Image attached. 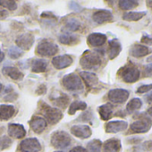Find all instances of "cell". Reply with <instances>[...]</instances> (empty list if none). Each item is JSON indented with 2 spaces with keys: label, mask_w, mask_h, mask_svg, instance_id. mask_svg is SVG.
I'll return each mask as SVG.
<instances>
[{
  "label": "cell",
  "mask_w": 152,
  "mask_h": 152,
  "mask_svg": "<svg viewBox=\"0 0 152 152\" xmlns=\"http://www.w3.org/2000/svg\"><path fill=\"white\" fill-rule=\"evenodd\" d=\"M102 64L99 54L86 51L80 59V64L83 69L87 70H98Z\"/></svg>",
  "instance_id": "obj_1"
},
{
  "label": "cell",
  "mask_w": 152,
  "mask_h": 152,
  "mask_svg": "<svg viewBox=\"0 0 152 152\" xmlns=\"http://www.w3.org/2000/svg\"><path fill=\"white\" fill-rule=\"evenodd\" d=\"M62 85L65 90L70 91L83 90V83L81 77L75 73H69L64 75L62 79Z\"/></svg>",
  "instance_id": "obj_2"
},
{
  "label": "cell",
  "mask_w": 152,
  "mask_h": 152,
  "mask_svg": "<svg viewBox=\"0 0 152 152\" xmlns=\"http://www.w3.org/2000/svg\"><path fill=\"white\" fill-rule=\"evenodd\" d=\"M71 136L64 131L55 132L50 139L51 145L56 148H66L71 144Z\"/></svg>",
  "instance_id": "obj_3"
},
{
  "label": "cell",
  "mask_w": 152,
  "mask_h": 152,
  "mask_svg": "<svg viewBox=\"0 0 152 152\" xmlns=\"http://www.w3.org/2000/svg\"><path fill=\"white\" fill-rule=\"evenodd\" d=\"M40 111L43 114L44 117L51 124L58 123L63 117V114L58 108L52 107L46 103H42V105L40 106Z\"/></svg>",
  "instance_id": "obj_4"
},
{
  "label": "cell",
  "mask_w": 152,
  "mask_h": 152,
  "mask_svg": "<svg viewBox=\"0 0 152 152\" xmlns=\"http://www.w3.org/2000/svg\"><path fill=\"white\" fill-rule=\"evenodd\" d=\"M58 52V46L48 39H42L37 46L36 53L41 56H51Z\"/></svg>",
  "instance_id": "obj_5"
},
{
  "label": "cell",
  "mask_w": 152,
  "mask_h": 152,
  "mask_svg": "<svg viewBox=\"0 0 152 152\" xmlns=\"http://www.w3.org/2000/svg\"><path fill=\"white\" fill-rule=\"evenodd\" d=\"M120 75L124 82L127 83H133L140 78V70L135 66H127L125 68H122Z\"/></svg>",
  "instance_id": "obj_6"
},
{
  "label": "cell",
  "mask_w": 152,
  "mask_h": 152,
  "mask_svg": "<svg viewBox=\"0 0 152 152\" xmlns=\"http://www.w3.org/2000/svg\"><path fill=\"white\" fill-rule=\"evenodd\" d=\"M130 96V92L124 89H113L108 92V99L113 103H124Z\"/></svg>",
  "instance_id": "obj_7"
},
{
  "label": "cell",
  "mask_w": 152,
  "mask_h": 152,
  "mask_svg": "<svg viewBox=\"0 0 152 152\" xmlns=\"http://www.w3.org/2000/svg\"><path fill=\"white\" fill-rule=\"evenodd\" d=\"M20 149L22 152H39L41 149V145L38 139L28 138L21 142Z\"/></svg>",
  "instance_id": "obj_8"
},
{
  "label": "cell",
  "mask_w": 152,
  "mask_h": 152,
  "mask_svg": "<svg viewBox=\"0 0 152 152\" xmlns=\"http://www.w3.org/2000/svg\"><path fill=\"white\" fill-rule=\"evenodd\" d=\"M151 126H152V122L148 118H143L136 122H133L131 124L130 129L134 133H144L148 132Z\"/></svg>",
  "instance_id": "obj_9"
},
{
  "label": "cell",
  "mask_w": 152,
  "mask_h": 152,
  "mask_svg": "<svg viewBox=\"0 0 152 152\" xmlns=\"http://www.w3.org/2000/svg\"><path fill=\"white\" fill-rule=\"evenodd\" d=\"M34 40H35V38H34L33 34L24 33V34L20 35L16 39L15 42H16L17 47L23 51V50L31 49V48L32 47V45L34 43Z\"/></svg>",
  "instance_id": "obj_10"
},
{
  "label": "cell",
  "mask_w": 152,
  "mask_h": 152,
  "mask_svg": "<svg viewBox=\"0 0 152 152\" xmlns=\"http://www.w3.org/2000/svg\"><path fill=\"white\" fill-rule=\"evenodd\" d=\"M73 62L72 57L70 55H62V56H56L53 57L52 59V64L55 68L58 70H62L64 68L69 67Z\"/></svg>",
  "instance_id": "obj_11"
},
{
  "label": "cell",
  "mask_w": 152,
  "mask_h": 152,
  "mask_svg": "<svg viewBox=\"0 0 152 152\" xmlns=\"http://www.w3.org/2000/svg\"><path fill=\"white\" fill-rule=\"evenodd\" d=\"M71 133H72V135L80 139H87L91 136L92 132L89 125L79 124V125H73L71 128Z\"/></svg>",
  "instance_id": "obj_12"
},
{
  "label": "cell",
  "mask_w": 152,
  "mask_h": 152,
  "mask_svg": "<svg viewBox=\"0 0 152 152\" xmlns=\"http://www.w3.org/2000/svg\"><path fill=\"white\" fill-rule=\"evenodd\" d=\"M128 123L124 120L111 121L106 124V132L107 133H116L119 132H124L127 129Z\"/></svg>",
  "instance_id": "obj_13"
},
{
  "label": "cell",
  "mask_w": 152,
  "mask_h": 152,
  "mask_svg": "<svg viewBox=\"0 0 152 152\" xmlns=\"http://www.w3.org/2000/svg\"><path fill=\"white\" fill-rule=\"evenodd\" d=\"M29 124L34 132L41 133L47 126V121L45 120V118H43L41 116L34 115L31 117V121L29 122Z\"/></svg>",
  "instance_id": "obj_14"
},
{
  "label": "cell",
  "mask_w": 152,
  "mask_h": 152,
  "mask_svg": "<svg viewBox=\"0 0 152 152\" xmlns=\"http://www.w3.org/2000/svg\"><path fill=\"white\" fill-rule=\"evenodd\" d=\"M112 19H113V14L111 13V11L106 9L98 10L92 15V20L98 24H102L104 23L111 21Z\"/></svg>",
  "instance_id": "obj_15"
},
{
  "label": "cell",
  "mask_w": 152,
  "mask_h": 152,
  "mask_svg": "<svg viewBox=\"0 0 152 152\" xmlns=\"http://www.w3.org/2000/svg\"><path fill=\"white\" fill-rule=\"evenodd\" d=\"M8 134L12 138L23 139L26 135V131L23 125L19 124H10L8 125Z\"/></svg>",
  "instance_id": "obj_16"
},
{
  "label": "cell",
  "mask_w": 152,
  "mask_h": 152,
  "mask_svg": "<svg viewBox=\"0 0 152 152\" xmlns=\"http://www.w3.org/2000/svg\"><path fill=\"white\" fill-rule=\"evenodd\" d=\"M2 73L15 81H21L24 77L23 73L15 66H5L2 70Z\"/></svg>",
  "instance_id": "obj_17"
},
{
  "label": "cell",
  "mask_w": 152,
  "mask_h": 152,
  "mask_svg": "<svg viewBox=\"0 0 152 152\" xmlns=\"http://www.w3.org/2000/svg\"><path fill=\"white\" fill-rule=\"evenodd\" d=\"M87 40L91 47H101L107 41V36L103 33L93 32L88 36Z\"/></svg>",
  "instance_id": "obj_18"
},
{
  "label": "cell",
  "mask_w": 152,
  "mask_h": 152,
  "mask_svg": "<svg viewBox=\"0 0 152 152\" xmlns=\"http://www.w3.org/2000/svg\"><path fill=\"white\" fill-rule=\"evenodd\" d=\"M80 77L84 81V83H86L87 87L91 88L96 86L99 83V79H98V76L91 72H80Z\"/></svg>",
  "instance_id": "obj_19"
},
{
  "label": "cell",
  "mask_w": 152,
  "mask_h": 152,
  "mask_svg": "<svg viewBox=\"0 0 152 152\" xmlns=\"http://www.w3.org/2000/svg\"><path fill=\"white\" fill-rule=\"evenodd\" d=\"M57 94L58 95L50 96V100H52V102L56 106H57V107H59L61 108H65L67 107V105L69 104V101H70L69 97L66 94H64V93H63L61 91H58Z\"/></svg>",
  "instance_id": "obj_20"
},
{
  "label": "cell",
  "mask_w": 152,
  "mask_h": 152,
  "mask_svg": "<svg viewBox=\"0 0 152 152\" xmlns=\"http://www.w3.org/2000/svg\"><path fill=\"white\" fill-rule=\"evenodd\" d=\"M109 49H108V56L110 59H115L120 52L122 51V45L117 39H113L108 41Z\"/></svg>",
  "instance_id": "obj_21"
},
{
  "label": "cell",
  "mask_w": 152,
  "mask_h": 152,
  "mask_svg": "<svg viewBox=\"0 0 152 152\" xmlns=\"http://www.w3.org/2000/svg\"><path fill=\"white\" fill-rule=\"evenodd\" d=\"M59 42L64 45H69V46H74L77 45L80 42V39L78 36H76L72 33H62L58 37Z\"/></svg>",
  "instance_id": "obj_22"
},
{
  "label": "cell",
  "mask_w": 152,
  "mask_h": 152,
  "mask_svg": "<svg viewBox=\"0 0 152 152\" xmlns=\"http://www.w3.org/2000/svg\"><path fill=\"white\" fill-rule=\"evenodd\" d=\"M149 53V49L148 47L140 44H135L133 45L130 49V55L136 58H140L145 56H147Z\"/></svg>",
  "instance_id": "obj_23"
},
{
  "label": "cell",
  "mask_w": 152,
  "mask_h": 152,
  "mask_svg": "<svg viewBox=\"0 0 152 152\" xmlns=\"http://www.w3.org/2000/svg\"><path fill=\"white\" fill-rule=\"evenodd\" d=\"M81 28V23L75 18H70L66 20L64 27L63 31H65L64 33H72L79 31Z\"/></svg>",
  "instance_id": "obj_24"
},
{
  "label": "cell",
  "mask_w": 152,
  "mask_h": 152,
  "mask_svg": "<svg viewBox=\"0 0 152 152\" xmlns=\"http://www.w3.org/2000/svg\"><path fill=\"white\" fill-rule=\"evenodd\" d=\"M121 149V141L118 139H109L103 146V152H119Z\"/></svg>",
  "instance_id": "obj_25"
},
{
  "label": "cell",
  "mask_w": 152,
  "mask_h": 152,
  "mask_svg": "<svg viewBox=\"0 0 152 152\" xmlns=\"http://www.w3.org/2000/svg\"><path fill=\"white\" fill-rule=\"evenodd\" d=\"M15 113V108L12 105H0V120H9Z\"/></svg>",
  "instance_id": "obj_26"
},
{
  "label": "cell",
  "mask_w": 152,
  "mask_h": 152,
  "mask_svg": "<svg viewBox=\"0 0 152 152\" xmlns=\"http://www.w3.org/2000/svg\"><path fill=\"white\" fill-rule=\"evenodd\" d=\"M99 113L102 120L107 121L110 119L113 114V106L109 103L104 104L99 107Z\"/></svg>",
  "instance_id": "obj_27"
},
{
  "label": "cell",
  "mask_w": 152,
  "mask_h": 152,
  "mask_svg": "<svg viewBox=\"0 0 152 152\" xmlns=\"http://www.w3.org/2000/svg\"><path fill=\"white\" fill-rule=\"evenodd\" d=\"M48 67V61L45 59H35L31 64V71L36 73L44 72Z\"/></svg>",
  "instance_id": "obj_28"
},
{
  "label": "cell",
  "mask_w": 152,
  "mask_h": 152,
  "mask_svg": "<svg viewBox=\"0 0 152 152\" xmlns=\"http://www.w3.org/2000/svg\"><path fill=\"white\" fill-rule=\"evenodd\" d=\"M146 12H126L123 15V19L124 21L129 22H136L142 19L146 15Z\"/></svg>",
  "instance_id": "obj_29"
},
{
  "label": "cell",
  "mask_w": 152,
  "mask_h": 152,
  "mask_svg": "<svg viewBox=\"0 0 152 152\" xmlns=\"http://www.w3.org/2000/svg\"><path fill=\"white\" fill-rule=\"evenodd\" d=\"M87 108V104L83 101L75 100L73 101L69 107V115H74L78 110H85Z\"/></svg>",
  "instance_id": "obj_30"
},
{
  "label": "cell",
  "mask_w": 152,
  "mask_h": 152,
  "mask_svg": "<svg viewBox=\"0 0 152 152\" xmlns=\"http://www.w3.org/2000/svg\"><path fill=\"white\" fill-rule=\"evenodd\" d=\"M142 107V101L140 100V99H138V98H135V99H131L127 106H126V110L129 112V113H132L138 109H140V107Z\"/></svg>",
  "instance_id": "obj_31"
},
{
  "label": "cell",
  "mask_w": 152,
  "mask_h": 152,
  "mask_svg": "<svg viewBox=\"0 0 152 152\" xmlns=\"http://www.w3.org/2000/svg\"><path fill=\"white\" fill-rule=\"evenodd\" d=\"M139 2L135 0H121L118 2V6L122 10L127 11L130 9H133L136 7H138Z\"/></svg>",
  "instance_id": "obj_32"
},
{
  "label": "cell",
  "mask_w": 152,
  "mask_h": 152,
  "mask_svg": "<svg viewBox=\"0 0 152 152\" xmlns=\"http://www.w3.org/2000/svg\"><path fill=\"white\" fill-rule=\"evenodd\" d=\"M102 142L99 140H92L87 144V151L88 152H100Z\"/></svg>",
  "instance_id": "obj_33"
},
{
  "label": "cell",
  "mask_w": 152,
  "mask_h": 152,
  "mask_svg": "<svg viewBox=\"0 0 152 152\" xmlns=\"http://www.w3.org/2000/svg\"><path fill=\"white\" fill-rule=\"evenodd\" d=\"M23 55V51L21 48H19L18 47L12 46L8 49V56L12 59H18Z\"/></svg>",
  "instance_id": "obj_34"
},
{
  "label": "cell",
  "mask_w": 152,
  "mask_h": 152,
  "mask_svg": "<svg viewBox=\"0 0 152 152\" xmlns=\"http://www.w3.org/2000/svg\"><path fill=\"white\" fill-rule=\"evenodd\" d=\"M0 5L10 11H15L17 9V3L13 0H0Z\"/></svg>",
  "instance_id": "obj_35"
},
{
  "label": "cell",
  "mask_w": 152,
  "mask_h": 152,
  "mask_svg": "<svg viewBox=\"0 0 152 152\" xmlns=\"http://www.w3.org/2000/svg\"><path fill=\"white\" fill-rule=\"evenodd\" d=\"M13 143V140L8 136H2L0 138V149L3 150L9 148Z\"/></svg>",
  "instance_id": "obj_36"
},
{
  "label": "cell",
  "mask_w": 152,
  "mask_h": 152,
  "mask_svg": "<svg viewBox=\"0 0 152 152\" xmlns=\"http://www.w3.org/2000/svg\"><path fill=\"white\" fill-rule=\"evenodd\" d=\"M150 91H152V84H144V85L140 86L137 89V91L136 92L138 94H143V93L148 92Z\"/></svg>",
  "instance_id": "obj_37"
},
{
  "label": "cell",
  "mask_w": 152,
  "mask_h": 152,
  "mask_svg": "<svg viewBox=\"0 0 152 152\" xmlns=\"http://www.w3.org/2000/svg\"><path fill=\"white\" fill-rule=\"evenodd\" d=\"M145 77H152V64H148L144 66L143 69Z\"/></svg>",
  "instance_id": "obj_38"
},
{
  "label": "cell",
  "mask_w": 152,
  "mask_h": 152,
  "mask_svg": "<svg viewBox=\"0 0 152 152\" xmlns=\"http://www.w3.org/2000/svg\"><path fill=\"white\" fill-rule=\"evenodd\" d=\"M91 118V114L90 112H84L81 116H79L78 120L79 121H83V122H87Z\"/></svg>",
  "instance_id": "obj_39"
},
{
  "label": "cell",
  "mask_w": 152,
  "mask_h": 152,
  "mask_svg": "<svg viewBox=\"0 0 152 152\" xmlns=\"http://www.w3.org/2000/svg\"><path fill=\"white\" fill-rule=\"evenodd\" d=\"M47 92V86L44 84H41L38 87V89L36 90V94L37 95H43Z\"/></svg>",
  "instance_id": "obj_40"
},
{
  "label": "cell",
  "mask_w": 152,
  "mask_h": 152,
  "mask_svg": "<svg viewBox=\"0 0 152 152\" xmlns=\"http://www.w3.org/2000/svg\"><path fill=\"white\" fill-rule=\"evenodd\" d=\"M41 18H43V19H56V17L52 14V13H50V12H44V13H42L41 14Z\"/></svg>",
  "instance_id": "obj_41"
},
{
  "label": "cell",
  "mask_w": 152,
  "mask_h": 152,
  "mask_svg": "<svg viewBox=\"0 0 152 152\" xmlns=\"http://www.w3.org/2000/svg\"><path fill=\"white\" fill-rule=\"evenodd\" d=\"M17 94H15V93H14V92H11V93H9L8 95H7L5 98H4V99L6 100V101H14V100H15L17 98Z\"/></svg>",
  "instance_id": "obj_42"
},
{
  "label": "cell",
  "mask_w": 152,
  "mask_h": 152,
  "mask_svg": "<svg viewBox=\"0 0 152 152\" xmlns=\"http://www.w3.org/2000/svg\"><path fill=\"white\" fill-rule=\"evenodd\" d=\"M70 8H71L72 10H73V11H76V12H79V11H81V9H82L81 6L78 5L77 3H75V2H72V3L70 4Z\"/></svg>",
  "instance_id": "obj_43"
},
{
  "label": "cell",
  "mask_w": 152,
  "mask_h": 152,
  "mask_svg": "<svg viewBox=\"0 0 152 152\" xmlns=\"http://www.w3.org/2000/svg\"><path fill=\"white\" fill-rule=\"evenodd\" d=\"M70 152H88L86 148H84L83 147H81V146H77V147H74L72 148Z\"/></svg>",
  "instance_id": "obj_44"
},
{
  "label": "cell",
  "mask_w": 152,
  "mask_h": 152,
  "mask_svg": "<svg viewBox=\"0 0 152 152\" xmlns=\"http://www.w3.org/2000/svg\"><path fill=\"white\" fill-rule=\"evenodd\" d=\"M141 42L142 43H145V44H148V45H151L152 46V38L148 37V36H143L142 39H141Z\"/></svg>",
  "instance_id": "obj_45"
},
{
  "label": "cell",
  "mask_w": 152,
  "mask_h": 152,
  "mask_svg": "<svg viewBox=\"0 0 152 152\" xmlns=\"http://www.w3.org/2000/svg\"><path fill=\"white\" fill-rule=\"evenodd\" d=\"M142 147H143V148L145 150H150V149H152V140H148V141L144 142L143 145H142Z\"/></svg>",
  "instance_id": "obj_46"
},
{
  "label": "cell",
  "mask_w": 152,
  "mask_h": 152,
  "mask_svg": "<svg viewBox=\"0 0 152 152\" xmlns=\"http://www.w3.org/2000/svg\"><path fill=\"white\" fill-rule=\"evenodd\" d=\"M8 16V12L6 10H2L0 11V20H4Z\"/></svg>",
  "instance_id": "obj_47"
},
{
  "label": "cell",
  "mask_w": 152,
  "mask_h": 152,
  "mask_svg": "<svg viewBox=\"0 0 152 152\" xmlns=\"http://www.w3.org/2000/svg\"><path fill=\"white\" fill-rule=\"evenodd\" d=\"M145 98H146V101H147L148 103H152V92L149 93L148 95H147Z\"/></svg>",
  "instance_id": "obj_48"
},
{
  "label": "cell",
  "mask_w": 152,
  "mask_h": 152,
  "mask_svg": "<svg viewBox=\"0 0 152 152\" xmlns=\"http://www.w3.org/2000/svg\"><path fill=\"white\" fill-rule=\"evenodd\" d=\"M5 58V54L1 51V48H0V62H2Z\"/></svg>",
  "instance_id": "obj_49"
},
{
  "label": "cell",
  "mask_w": 152,
  "mask_h": 152,
  "mask_svg": "<svg viewBox=\"0 0 152 152\" xmlns=\"http://www.w3.org/2000/svg\"><path fill=\"white\" fill-rule=\"evenodd\" d=\"M147 114L148 115H150L151 117H152V107H149L148 110H147Z\"/></svg>",
  "instance_id": "obj_50"
},
{
  "label": "cell",
  "mask_w": 152,
  "mask_h": 152,
  "mask_svg": "<svg viewBox=\"0 0 152 152\" xmlns=\"http://www.w3.org/2000/svg\"><path fill=\"white\" fill-rule=\"evenodd\" d=\"M146 3H147V6H148V7H152V0H148V1H147Z\"/></svg>",
  "instance_id": "obj_51"
},
{
  "label": "cell",
  "mask_w": 152,
  "mask_h": 152,
  "mask_svg": "<svg viewBox=\"0 0 152 152\" xmlns=\"http://www.w3.org/2000/svg\"><path fill=\"white\" fill-rule=\"evenodd\" d=\"M2 91V84L0 83V91Z\"/></svg>",
  "instance_id": "obj_52"
},
{
  "label": "cell",
  "mask_w": 152,
  "mask_h": 152,
  "mask_svg": "<svg viewBox=\"0 0 152 152\" xmlns=\"http://www.w3.org/2000/svg\"><path fill=\"white\" fill-rule=\"evenodd\" d=\"M56 152H61V151H56Z\"/></svg>",
  "instance_id": "obj_53"
}]
</instances>
